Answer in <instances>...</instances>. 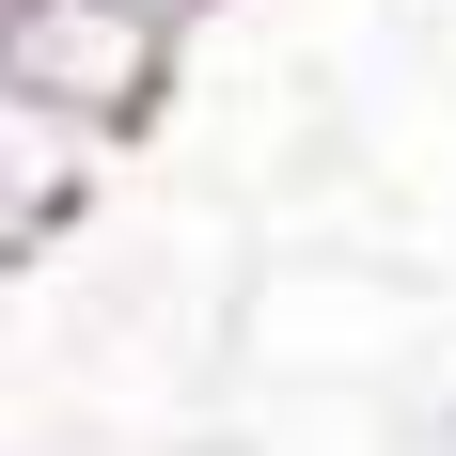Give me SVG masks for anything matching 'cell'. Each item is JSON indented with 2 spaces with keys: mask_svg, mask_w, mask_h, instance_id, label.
Wrapping results in <instances>:
<instances>
[{
  "mask_svg": "<svg viewBox=\"0 0 456 456\" xmlns=\"http://www.w3.org/2000/svg\"><path fill=\"white\" fill-rule=\"evenodd\" d=\"M174 63H189V32H158L142 0H0V94L94 158H126L174 110Z\"/></svg>",
  "mask_w": 456,
  "mask_h": 456,
  "instance_id": "cell-1",
  "label": "cell"
},
{
  "mask_svg": "<svg viewBox=\"0 0 456 456\" xmlns=\"http://www.w3.org/2000/svg\"><path fill=\"white\" fill-rule=\"evenodd\" d=\"M142 16H158V32H205V16H221V0H142Z\"/></svg>",
  "mask_w": 456,
  "mask_h": 456,
  "instance_id": "cell-2",
  "label": "cell"
},
{
  "mask_svg": "<svg viewBox=\"0 0 456 456\" xmlns=\"http://www.w3.org/2000/svg\"><path fill=\"white\" fill-rule=\"evenodd\" d=\"M425 456H456V394H441V410H425Z\"/></svg>",
  "mask_w": 456,
  "mask_h": 456,
  "instance_id": "cell-3",
  "label": "cell"
}]
</instances>
